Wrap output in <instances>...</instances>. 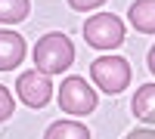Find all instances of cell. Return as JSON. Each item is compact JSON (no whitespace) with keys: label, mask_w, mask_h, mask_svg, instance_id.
<instances>
[{"label":"cell","mask_w":155,"mask_h":139,"mask_svg":"<svg viewBox=\"0 0 155 139\" xmlns=\"http://www.w3.org/2000/svg\"><path fill=\"white\" fill-rule=\"evenodd\" d=\"M59 105H62V111H68V115H90V111L96 108V93H93V87L84 77L71 74V77H65L62 87H59Z\"/></svg>","instance_id":"obj_4"},{"label":"cell","mask_w":155,"mask_h":139,"mask_svg":"<svg viewBox=\"0 0 155 139\" xmlns=\"http://www.w3.org/2000/svg\"><path fill=\"white\" fill-rule=\"evenodd\" d=\"M127 139H155V130H134Z\"/></svg>","instance_id":"obj_13"},{"label":"cell","mask_w":155,"mask_h":139,"mask_svg":"<svg viewBox=\"0 0 155 139\" xmlns=\"http://www.w3.org/2000/svg\"><path fill=\"white\" fill-rule=\"evenodd\" d=\"M90 77L96 81L99 90L106 93H121L127 84H130V65L121 56H99L93 65H90Z\"/></svg>","instance_id":"obj_3"},{"label":"cell","mask_w":155,"mask_h":139,"mask_svg":"<svg viewBox=\"0 0 155 139\" xmlns=\"http://www.w3.org/2000/svg\"><path fill=\"white\" fill-rule=\"evenodd\" d=\"M84 40L93 49H115L124 43V22L112 12H96L84 22Z\"/></svg>","instance_id":"obj_2"},{"label":"cell","mask_w":155,"mask_h":139,"mask_svg":"<svg viewBox=\"0 0 155 139\" xmlns=\"http://www.w3.org/2000/svg\"><path fill=\"white\" fill-rule=\"evenodd\" d=\"M28 0H0V25H16L28 16Z\"/></svg>","instance_id":"obj_10"},{"label":"cell","mask_w":155,"mask_h":139,"mask_svg":"<svg viewBox=\"0 0 155 139\" xmlns=\"http://www.w3.org/2000/svg\"><path fill=\"white\" fill-rule=\"evenodd\" d=\"M25 59V40L16 31H0V71H12Z\"/></svg>","instance_id":"obj_6"},{"label":"cell","mask_w":155,"mask_h":139,"mask_svg":"<svg viewBox=\"0 0 155 139\" xmlns=\"http://www.w3.org/2000/svg\"><path fill=\"white\" fill-rule=\"evenodd\" d=\"M12 108H16V105H12L9 90H6V87H0V121H6V118L12 115Z\"/></svg>","instance_id":"obj_11"},{"label":"cell","mask_w":155,"mask_h":139,"mask_svg":"<svg viewBox=\"0 0 155 139\" xmlns=\"http://www.w3.org/2000/svg\"><path fill=\"white\" fill-rule=\"evenodd\" d=\"M16 93H19V99L28 108H44L50 102V96H53V81H50L44 71H37V68L25 71L16 81Z\"/></svg>","instance_id":"obj_5"},{"label":"cell","mask_w":155,"mask_h":139,"mask_svg":"<svg viewBox=\"0 0 155 139\" xmlns=\"http://www.w3.org/2000/svg\"><path fill=\"white\" fill-rule=\"evenodd\" d=\"M44 139H90V130L74 121H56V124H50Z\"/></svg>","instance_id":"obj_9"},{"label":"cell","mask_w":155,"mask_h":139,"mask_svg":"<svg viewBox=\"0 0 155 139\" xmlns=\"http://www.w3.org/2000/svg\"><path fill=\"white\" fill-rule=\"evenodd\" d=\"M31 59H34V68L44 71L47 77L50 74H62L74 62V46L62 31H50L34 43V56Z\"/></svg>","instance_id":"obj_1"},{"label":"cell","mask_w":155,"mask_h":139,"mask_svg":"<svg viewBox=\"0 0 155 139\" xmlns=\"http://www.w3.org/2000/svg\"><path fill=\"white\" fill-rule=\"evenodd\" d=\"M102 3H106V0H68V6L71 9H81V12H90V9H96Z\"/></svg>","instance_id":"obj_12"},{"label":"cell","mask_w":155,"mask_h":139,"mask_svg":"<svg viewBox=\"0 0 155 139\" xmlns=\"http://www.w3.org/2000/svg\"><path fill=\"white\" fill-rule=\"evenodd\" d=\"M130 111L143 121V124H155V84H143L130 99Z\"/></svg>","instance_id":"obj_8"},{"label":"cell","mask_w":155,"mask_h":139,"mask_svg":"<svg viewBox=\"0 0 155 139\" xmlns=\"http://www.w3.org/2000/svg\"><path fill=\"white\" fill-rule=\"evenodd\" d=\"M149 71H152V74H155V46H152V49H149Z\"/></svg>","instance_id":"obj_14"},{"label":"cell","mask_w":155,"mask_h":139,"mask_svg":"<svg viewBox=\"0 0 155 139\" xmlns=\"http://www.w3.org/2000/svg\"><path fill=\"white\" fill-rule=\"evenodd\" d=\"M127 19L137 31L155 34V0H134L130 9H127Z\"/></svg>","instance_id":"obj_7"}]
</instances>
